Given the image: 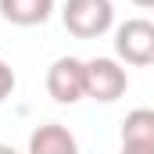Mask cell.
<instances>
[{
  "instance_id": "1",
  "label": "cell",
  "mask_w": 154,
  "mask_h": 154,
  "mask_svg": "<svg viewBox=\"0 0 154 154\" xmlns=\"http://www.w3.org/2000/svg\"><path fill=\"white\" fill-rule=\"evenodd\" d=\"M61 22L75 39H97L115 25V4L111 0H65Z\"/></svg>"
},
{
  "instance_id": "2",
  "label": "cell",
  "mask_w": 154,
  "mask_h": 154,
  "mask_svg": "<svg viewBox=\"0 0 154 154\" xmlns=\"http://www.w3.org/2000/svg\"><path fill=\"white\" fill-rule=\"evenodd\" d=\"M115 57L136 68L154 65V22L151 18H125L115 29Z\"/></svg>"
},
{
  "instance_id": "3",
  "label": "cell",
  "mask_w": 154,
  "mask_h": 154,
  "mask_svg": "<svg viewBox=\"0 0 154 154\" xmlns=\"http://www.w3.org/2000/svg\"><path fill=\"white\" fill-rule=\"evenodd\" d=\"M129 90V72L118 57H90L86 61V97L97 104H115Z\"/></svg>"
},
{
  "instance_id": "4",
  "label": "cell",
  "mask_w": 154,
  "mask_h": 154,
  "mask_svg": "<svg viewBox=\"0 0 154 154\" xmlns=\"http://www.w3.org/2000/svg\"><path fill=\"white\" fill-rule=\"evenodd\" d=\"M47 93L57 104H79L86 97V61L79 57H57L47 68Z\"/></svg>"
},
{
  "instance_id": "5",
  "label": "cell",
  "mask_w": 154,
  "mask_h": 154,
  "mask_svg": "<svg viewBox=\"0 0 154 154\" xmlns=\"http://www.w3.org/2000/svg\"><path fill=\"white\" fill-rule=\"evenodd\" d=\"M118 143L125 154H154V108H133L122 118Z\"/></svg>"
},
{
  "instance_id": "6",
  "label": "cell",
  "mask_w": 154,
  "mask_h": 154,
  "mask_svg": "<svg viewBox=\"0 0 154 154\" xmlns=\"http://www.w3.org/2000/svg\"><path fill=\"white\" fill-rule=\"evenodd\" d=\"M79 143L61 122H43L29 136V154H75Z\"/></svg>"
},
{
  "instance_id": "7",
  "label": "cell",
  "mask_w": 154,
  "mask_h": 154,
  "mask_svg": "<svg viewBox=\"0 0 154 154\" xmlns=\"http://www.w3.org/2000/svg\"><path fill=\"white\" fill-rule=\"evenodd\" d=\"M50 14H54V0H0V18L18 29L43 25Z\"/></svg>"
},
{
  "instance_id": "8",
  "label": "cell",
  "mask_w": 154,
  "mask_h": 154,
  "mask_svg": "<svg viewBox=\"0 0 154 154\" xmlns=\"http://www.w3.org/2000/svg\"><path fill=\"white\" fill-rule=\"evenodd\" d=\"M14 86H18V79H14V68H11V65L0 57V104H4V100L14 93Z\"/></svg>"
},
{
  "instance_id": "9",
  "label": "cell",
  "mask_w": 154,
  "mask_h": 154,
  "mask_svg": "<svg viewBox=\"0 0 154 154\" xmlns=\"http://www.w3.org/2000/svg\"><path fill=\"white\" fill-rule=\"evenodd\" d=\"M136 7H143V11H154V0H133Z\"/></svg>"
}]
</instances>
